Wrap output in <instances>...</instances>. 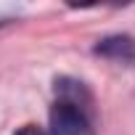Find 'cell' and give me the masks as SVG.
<instances>
[{"label":"cell","mask_w":135,"mask_h":135,"mask_svg":"<svg viewBox=\"0 0 135 135\" xmlns=\"http://www.w3.org/2000/svg\"><path fill=\"white\" fill-rule=\"evenodd\" d=\"M50 135H93V127L82 109L56 101L50 109Z\"/></svg>","instance_id":"obj_1"},{"label":"cell","mask_w":135,"mask_h":135,"mask_svg":"<svg viewBox=\"0 0 135 135\" xmlns=\"http://www.w3.org/2000/svg\"><path fill=\"white\" fill-rule=\"evenodd\" d=\"M95 53L106 56V58H117V61H132L135 58V40L127 35H111L95 45Z\"/></svg>","instance_id":"obj_2"},{"label":"cell","mask_w":135,"mask_h":135,"mask_svg":"<svg viewBox=\"0 0 135 135\" xmlns=\"http://www.w3.org/2000/svg\"><path fill=\"white\" fill-rule=\"evenodd\" d=\"M16 135H45V132H42L40 127H35V124H24V127H21Z\"/></svg>","instance_id":"obj_3"}]
</instances>
